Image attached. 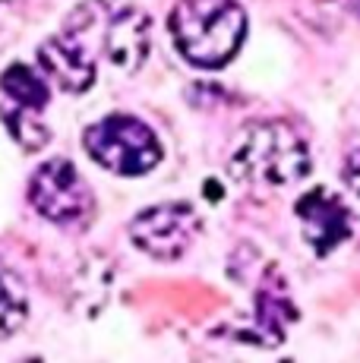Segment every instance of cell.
Instances as JSON below:
<instances>
[{
	"label": "cell",
	"mask_w": 360,
	"mask_h": 363,
	"mask_svg": "<svg viewBox=\"0 0 360 363\" xmlns=\"http://www.w3.org/2000/svg\"><path fill=\"white\" fill-rule=\"evenodd\" d=\"M168 32L186 64L218 69L244 45L247 13L234 0H177Z\"/></svg>",
	"instance_id": "1"
},
{
	"label": "cell",
	"mask_w": 360,
	"mask_h": 363,
	"mask_svg": "<svg viewBox=\"0 0 360 363\" xmlns=\"http://www.w3.org/2000/svg\"><path fill=\"white\" fill-rule=\"evenodd\" d=\"M310 149L288 123L256 121L240 130L227 158V174L253 186H288L310 174Z\"/></svg>",
	"instance_id": "2"
},
{
	"label": "cell",
	"mask_w": 360,
	"mask_h": 363,
	"mask_svg": "<svg viewBox=\"0 0 360 363\" xmlns=\"http://www.w3.org/2000/svg\"><path fill=\"white\" fill-rule=\"evenodd\" d=\"M89 158L120 177H142L162 162V143L155 130L130 114H108L82 136Z\"/></svg>",
	"instance_id": "3"
},
{
	"label": "cell",
	"mask_w": 360,
	"mask_h": 363,
	"mask_svg": "<svg viewBox=\"0 0 360 363\" xmlns=\"http://www.w3.org/2000/svg\"><path fill=\"white\" fill-rule=\"evenodd\" d=\"M29 206L54 225H82L92 215L95 199L82 174L67 158H51L32 174Z\"/></svg>",
	"instance_id": "4"
},
{
	"label": "cell",
	"mask_w": 360,
	"mask_h": 363,
	"mask_svg": "<svg viewBox=\"0 0 360 363\" xmlns=\"http://www.w3.org/2000/svg\"><path fill=\"white\" fill-rule=\"evenodd\" d=\"M203 231V218L190 202H158L130 221V240L152 259L174 262Z\"/></svg>",
	"instance_id": "5"
},
{
	"label": "cell",
	"mask_w": 360,
	"mask_h": 363,
	"mask_svg": "<svg viewBox=\"0 0 360 363\" xmlns=\"http://www.w3.org/2000/svg\"><path fill=\"white\" fill-rule=\"evenodd\" d=\"M297 221L303 228V237L313 247L316 256H329L332 250H338L354 231V218L351 208L344 206V199L329 186H313L307 190L294 206Z\"/></svg>",
	"instance_id": "6"
},
{
	"label": "cell",
	"mask_w": 360,
	"mask_h": 363,
	"mask_svg": "<svg viewBox=\"0 0 360 363\" xmlns=\"http://www.w3.org/2000/svg\"><path fill=\"white\" fill-rule=\"evenodd\" d=\"M38 64L45 69V79L54 82L60 92H89L95 82V64L89 51L73 35H54L38 45Z\"/></svg>",
	"instance_id": "7"
},
{
	"label": "cell",
	"mask_w": 360,
	"mask_h": 363,
	"mask_svg": "<svg viewBox=\"0 0 360 363\" xmlns=\"http://www.w3.org/2000/svg\"><path fill=\"white\" fill-rule=\"evenodd\" d=\"M149 45H152V23L140 6H120L108 19L105 54L117 69H127V73L140 69L142 60L149 57Z\"/></svg>",
	"instance_id": "8"
},
{
	"label": "cell",
	"mask_w": 360,
	"mask_h": 363,
	"mask_svg": "<svg viewBox=\"0 0 360 363\" xmlns=\"http://www.w3.org/2000/svg\"><path fill=\"white\" fill-rule=\"evenodd\" d=\"M0 89H4L19 108H32V111H41L47 104V99H51L47 79H41L35 69L26 67V64L6 67L4 76H0Z\"/></svg>",
	"instance_id": "9"
},
{
	"label": "cell",
	"mask_w": 360,
	"mask_h": 363,
	"mask_svg": "<svg viewBox=\"0 0 360 363\" xmlns=\"http://www.w3.org/2000/svg\"><path fill=\"white\" fill-rule=\"evenodd\" d=\"M29 319V297L10 269H0V338H10Z\"/></svg>",
	"instance_id": "10"
},
{
	"label": "cell",
	"mask_w": 360,
	"mask_h": 363,
	"mask_svg": "<svg viewBox=\"0 0 360 363\" xmlns=\"http://www.w3.org/2000/svg\"><path fill=\"white\" fill-rule=\"evenodd\" d=\"M35 114L38 111H32V108H16V111H10V114H4V123H6V130H10V136L16 139L26 152H38L41 145H47V139H51L47 127Z\"/></svg>",
	"instance_id": "11"
},
{
	"label": "cell",
	"mask_w": 360,
	"mask_h": 363,
	"mask_svg": "<svg viewBox=\"0 0 360 363\" xmlns=\"http://www.w3.org/2000/svg\"><path fill=\"white\" fill-rule=\"evenodd\" d=\"M342 177H344V184L351 186V193H354V196H360V149H354L348 158H344Z\"/></svg>",
	"instance_id": "12"
},
{
	"label": "cell",
	"mask_w": 360,
	"mask_h": 363,
	"mask_svg": "<svg viewBox=\"0 0 360 363\" xmlns=\"http://www.w3.org/2000/svg\"><path fill=\"white\" fill-rule=\"evenodd\" d=\"M351 6H354V10L360 13V0H351Z\"/></svg>",
	"instance_id": "13"
},
{
	"label": "cell",
	"mask_w": 360,
	"mask_h": 363,
	"mask_svg": "<svg viewBox=\"0 0 360 363\" xmlns=\"http://www.w3.org/2000/svg\"><path fill=\"white\" fill-rule=\"evenodd\" d=\"M0 4H6V0H0Z\"/></svg>",
	"instance_id": "14"
}]
</instances>
